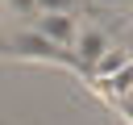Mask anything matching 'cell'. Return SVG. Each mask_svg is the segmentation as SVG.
Listing matches in <instances>:
<instances>
[{"label": "cell", "instance_id": "obj_1", "mask_svg": "<svg viewBox=\"0 0 133 125\" xmlns=\"http://www.w3.org/2000/svg\"><path fill=\"white\" fill-rule=\"evenodd\" d=\"M75 58H79V67H87V71H100L104 67V54L112 50V38L104 33V29H96V25H79V33H75Z\"/></svg>", "mask_w": 133, "mask_h": 125}, {"label": "cell", "instance_id": "obj_2", "mask_svg": "<svg viewBox=\"0 0 133 125\" xmlns=\"http://www.w3.org/2000/svg\"><path fill=\"white\" fill-rule=\"evenodd\" d=\"M75 33H79V21L75 12H37V38L50 42V46H75Z\"/></svg>", "mask_w": 133, "mask_h": 125}, {"label": "cell", "instance_id": "obj_3", "mask_svg": "<svg viewBox=\"0 0 133 125\" xmlns=\"http://www.w3.org/2000/svg\"><path fill=\"white\" fill-rule=\"evenodd\" d=\"M37 12H75V0H33Z\"/></svg>", "mask_w": 133, "mask_h": 125}, {"label": "cell", "instance_id": "obj_4", "mask_svg": "<svg viewBox=\"0 0 133 125\" xmlns=\"http://www.w3.org/2000/svg\"><path fill=\"white\" fill-rule=\"evenodd\" d=\"M125 21H129V29H133V4H129V8H125Z\"/></svg>", "mask_w": 133, "mask_h": 125}, {"label": "cell", "instance_id": "obj_5", "mask_svg": "<svg viewBox=\"0 0 133 125\" xmlns=\"http://www.w3.org/2000/svg\"><path fill=\"white\" fill-rule=\"evenodd\" d=\"M100 4H129V0H100Z\"/></svg>", "mask_w": 133, "mask_h": 125}]
</instances>
